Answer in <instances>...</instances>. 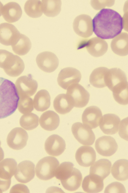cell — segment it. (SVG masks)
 Wrapping results in <instances>:
<instances>
[{"mask_svg":"<svg viewBox=\"0 0 128 193\" xmlns=\"http://www.w3.org/2000/svg\"><path fill=\"white\" fill-rule=\"evenodd\" d=\"M93 31L98 37L104 39H112L120 33L123 28V20L115 11L103 9L92 20Z\"/></svg>","mask_w":128,"mask_h":193,"instance_id":"cell-1","label":"cell"},{"mask_svg":"<svg viewBox=\"0 0 128 193\" xmlns=\"http://www.w3.org/2000/svg\"><path fill=\"white\" fill-rule=\"evenodd\" d=\"M19 99L14 84L8 80L0 77V119L6 118L15 112Z\"/></svg>","mask_w":128,"mask_h":193,"instance_id":"cell-2","label":"cell"},{"mask_svg":"<svg viewBox=\"0 0 128 193\" xmlns=\"http://www.w3.org/2000/svg\"><path fill=\"white\" fill-rule=\"evenodd\" d=\"M0 67L12 77L20 75L23 71L24 65L18 56L5 50L0 49Z\"/></svg>","mask_w":128,"mask_h":193,"instance_id":"cell-3","label":"cell"},{"mask_svg":"<svg viewBox=\"0 0 128 193\" xmlns=\"http://www.w3.org/2000/svg\"><path fill=\"white\" fill-rule=\"evenodd\" d=\"M106 86L112 92L113 94H117L128 89L126 75L118 68L108 69L106 76Z\"/></svg>","mask_w":128,"mask_h":193,"instance_id":"cell-4","label":"cell"},{"mask_svg":"<svg viewBox=\"0 0 128 193\" xmlns=\"http://www.w3.org/2000/svg\"><path fill=\"white\" fill-rule=\"evenodd\" d=\"M59 165V162L56 158L44 157L40 160L36 165V175L41 180H50L54 176L55 171Z\"/></svg>","mask_w":128,"mask_h":193,"instance_id":"cell-5","label":"cell"},{"mask_svg":"<svg viewBox=\"0 0 128 193\" xmlns=\"http://www.w3.org/2000/svg\"><path fill=\"white\" fill-rule=\"evenodd\" d=\"M17 163L12 158H6L0 162V190L5 191L10 188L12 177L17 169Z\"/></svg>","mask_w":128,"mask_h":193,"instance_id":"cell-6","label":"cell"},{"mask_svg":"<svg viewBox=\"0 0 128 193\" xmlns=\"http://www.w3.org/2000/svg\"><path fill=\"white\" fill-rule=\"evenodd\" d=\"M67 89L66 94L74 107L82 108L88 102L90 94L81 85L78 83L73 84Z\"/></svg>","mask_w":128,"mask_h":193,"instance_id":"cell-7","label":"cell"},{"mask_svg":"<svg viewBox=\"0 0 128 193\" xmlns=\"http://www.w3.org/2000/svg\"><path fill=\"white\" fill-rule=\"evenodd\" d=\"M15 86L19 98L30 97L36 91L38 84L30 74L18 78L15 83Z\"/></svg>","mask_w":128,"mask_h":193,"instance_id":"cell-8","label":"cell"},{"mask_svg":"<svg viewBox=\"0 0 128 193\" xmlns=\"http://www.w3.org/2000/svg\"><path fill=\"white\" fill-rule=\"evenodd\" d=\"M71 130L75 138L81 144L91 145L94 143L95 136L93 131L82 123H74L72 125Z\"/></svg>","mask_w":128,"mask_h":193,"instance_id":"cell-9","label":"cell"},{"mask_svg":"<svg viewBox=\"0 0 128 193\" xmlns=\"http://www.w3.org/2000/svg\"><path fill=\"white\" fill-rule=\"evenodd\" d=\"M85 47L89 53L95 57L101 56L107 51L108 44L104 40L95 37L86 41L80 42L78 49Z\"/></svg>","mask_w":128,"mask_h":193,"instance_id":"cell-10","label":"cell"},{"mask_svg":"<svg viewBox=\"0 0 128 193\" xmlns=\"http://www.w3.org/2000/svg\"><path fill=\"white\" fill-rule=\"evenodd\" d=\"M81 78L80 72L76 69L68 67L62 69L57 78L58 85L63 89H67L70 85L78 83Z\"/></svg>","mask_w":128,"mask_h":193,"instance_id":"cell-11","label":"cell"},{"mask_svg":"<svg viewBox=\"0 0 128 193\" xmlns=\"http://www.w3.org/2000/svg\"><path fill=\"white\" fill-rule=\"evenodd\" d=\"M73 27L76 33L83 38L88 37L93 33L92 19L87 15H81L76 17L74 20Z\"/></svg>","mask_w":128,"mask_h":193,"instance_id":"cell-12","label":"cell"},{"mask_svg":"<svg viewBox=\"0 0 128 193\" xmlns=\"http://www.w3.org/2000/svg\"><path fill=\"white\" fill-rule=\"evenodd\" d=\"M36 61L39 68L47 73L54 71L59 64L58 60L56 56L53 53L49 51L44 52L38 54Z\"/></svg>","mask_w":128,"mask_h":193,"instance_id":"cell-13","label":"cell"},{"mask_svg":"<svg viewBox=\"0 0 128 193\" xmlns=\"http://www.w3.org/2000/svg\"><path fill=\"white\" fill-rule=\"evenodd\" d=\"M28 138L27 132L20 127L12 129L8 136L6 141L8 146L14 150H19L26 145Z\"/></svg>","mask_w":128,"mask_h":193,"instance_id":"cell-14","label":"cell"},{"mask_svg":"<svg viewBox=\"0 0 128 193\" xmlns=\"http://www.w3.org/2000/svg\"><path fill=\"white\" fill-rule=\"evenodd\" d=\"M95 148L100 155L105 156H110L117 150L118 145L115 139L109 136H104L96 140Z\"/></svg>","mask_w":128,"mask_h":193,"instance_id":"cell-15","label":"cell"},{"mask_svg":"<svg viewBox=\"0 0 128 193\" xmlns=\"http://www.w3.org/2000/svg\"><path fill=\"white\" fill-rule=\"evenodd\" d=\"M35 176V165L32 161L24 160L18 164L14 177L19 182L26 183L31 180Z\"/></svg>","mask_w":128,"mask_h":193,"instance_id":"cell-16","label":"cell"},{"mask_svg":"<svg viewBox=\"0 0 128 193\" xmlns=\"http://www.w3.org/2000/svg\"><path fill=\"white\" fill-rule=\"evenodd\" d=\"M64 140L59 135L54 134L49 136L46 140L44 148L49 155L56 156L62 154L66 149Z\"/></svg>","mask_w":128,"mask_h":193,"instance_id":"cell-17","label":"cell"},{"mask_svg":"<svg viewBox=\"0 0 128 193\" xmlns=\"http://www.w3.org/2000/svg\"><path fill=\"white\" fill-rule=\"evenodd\" d=\"M102 117L100 109L96 106H91L86 108L84 111L82 120L84 125L90 129H94L99 125Z\"/></svg>","mask_w":128,"mask_h":193,"instance_id":"cell-18","label":"cell"},{"mask_svg":"<svg viewBox=\"0 0 128 193\" xmlns=\"http://www.w3.org/2000/svg\"><path fill=\"white\" fill-rule=\"evenodd\" d=\"M20 33L12 24L7 23L0 24V43L8 46L12 45Z\"/></svg>","mask_w":128,"mask_h":193,"instance_id":"cell-19","label":"cell"},{"mask_svg":"<svg viewBox=\"0 0 128 193\" xmlns=\"http://www.w3.org/2000/svg\"><path fill=\"white\" fill-rule=\"evenodd\" d=\"M75 156L80 165L87 167L94 163L96 159V154L94 150L92 147L82 146L77 150Z\"/></svg>","mask_w":128,"mask_h":193,"instance_id":"cell-20","label":"cell"},{"mask_svg":"<svg viewBox=\"0 0 128 193\" xmlns=\"http://www.w3.org/2000/svg\"><path fill=\"white\" fill-rule=\"evenodd\" d=\"M120 121V119L117 115L113 114H107L103 116L99 125L104 133L112 135L118 132Z\"/></svg>","mask_w":128,"mask_h":193,"instance_id":"cell-21","label":"cell"},{"mask_svg":"<svg viewBox=\"0 0 128 193\" xmlns=\"http://www.w3.org/2000/svg\"><path fill=\"white\" fill-rule=\"evenodd\" d=\"M2 14L4 20L8 22L13 23L18 21L21 18L22 11L18 3L11 2L3 6Z\"/></svg>","mask_w":128,"mask_h":193,"instance_id":"cell-22","label":"cell"},{"mask_svg":"<svg viewBox=\"0 0 128 193\" xmlns=\"http://www.w3.org/2000/svg\"><path fill=\"white\" fill-rule=\"evenodd\" d=\"M39 123L41 127L44 130L52 131L58 126L60 122L58 115L55 112L48 110L43 113L39 119Z\"/></svg>","mask_w":128,"mask_h":193,"instance_id":"cell-23","label":"cell"},{"mask_svg":"<svg viewBox=\"0 0 128 193\" xmlns=\"http://www.w3.org/2000/svg\"><path fill=\"white\" fill-rule=\"evenodd\" d=\"M103 180L96 176L89 174L84 178L82 185L83 190L88 193H97L104 188Z\"/></svg>","mask_w":128,"mask_h":193,"instance_id":"cell-24","label":"cell"},{"mask_svg":"<svg viewBox=\"0 0 128 193\" xmlns=\"http://www.w3.org/2000/svg\"><path fill=\"white\" fill-rule=\"evenodd\" d=\"M111 166V163L108 160L99 159L91 166L90 174L96 176L104 180L110 174Z\"/></svg>","mask_w":128,"mask_h":193,"instance_id":"cell-25","label":"cell"},{"mask_svg":"<svg viewBox=\"0 0 128 193\" xmlns=\"http://www.w3.org/2000/svg\"><path fill=\"white\" fill-rule=\"evenodd\" d=\"M128 37L127 33L122 32L112 40L111 47L114 53L121 56L128 55Z\"/></svg>","mask_w":128,"mask_h":193,"instance_id":"cell-26","label":"cell"},{"mask_svg":"<svg viewBox=\"0 0 128 193\" xmlns=\"http://www.w3.org/2000/svg\"><path fill=\"white\" fill-rule=\"evenodd\" d=\"M82 179V175L80 171L74 168L70 175L65 179L60 181L65 189L70 191H74L80 187Z\"/></svg>","mask_w":128,"mask_h":193,"instance_id":"cell-27","label":"cell"},{"mask_svg":"<svg viewBox=\"0 0 128 193\" xmlns=\"http://www.w3.org/2000/svg\"><path fill=\"white\" fill-rule=\"evenodd\" d=\"M128 160L122 159L116 161L112 165L111 169L113 177L117 180L124 181L128 179Z\"/></svg>","mask_w":128,"mask_h":193,"instance_id":"cell-28","label":"cell"},{"mask_svg":"<svg viewBox=\"0 0 128 193\" xmlns=\"http://www.w3.org/2000/svg\"><path fill=\"white\" fill-rule=\"evenodd\" d=\"M50 97L46 90L42 89L38 91L34 96L33 103L36 110L43 112L47 109L50 104Z\"/></svg>","mask_w":128,"mask_h":193,"instance_id":"cell-29","label":"cell"},{"mask_svg":"<svg viewBox=\"0 0 128 193\" xmlns=\"http://www.w3.org/2000/svg\"><path fill=\"white\" fill-rule=\"evenodd\" d=\"M53 106L56 111L61 114L70 112L74 107L68 97L64 94H60L55 98Z\"/></svg>","mask_w":128,"mask_h":193,"instance_id":"cell-30","label":"cell"},{"mask_svg":"<svg viewBox=\"0 0 128 193\" xmlns=\"http://www.w3.org/2000/svg\"><path fill=\"white\" fill-rule=\"evenodd\" d=\"M108 69L105 67H100L95 69L90 77V84L93 86L101 88L106 86V76Z\"/></svg>","mask_w":128,"mask_h":193,"instance_id":"cell-31","label":"cell"},{"mask_svg":"<svg viewBox=\"0 0 128 193\" xmlns=\"http://www.w3.org/2000/svg\"><path fill=\"white\" fill-rule=\"evenodd\" d=\"M31 46V42L29 39L25 35L21 33L12 45L13 51L20 56L27 54L30 50Z\"/></svg>","mask_w":128,"mask_h":193,"instance_id":"cell-32","label":"cell"},{"mask_svg":"<svg viewBox=\"0 0 128 193\" xmlns=\"http://www.w3.org/2000/svg\"><path fill=\"white\" fill-rule=\"evenodd\" d=\"M43 12L46 16L54 17L58 15L61 10L60 0H42Z\"/></svg>","mask_w":128,"mask_h":193,"instance_id":"cell-33","label":"cell"},{"mask_svg":"<svg viewBox=\"0 0 128 193\" xmlns=\"http://www.w3.org/2000/svg\"><path fill=\"white\" fill-rule=\"evenodd\" d=\"M26 13L29 17L33 18L39 17L43 13L42 2L40 0H28L24 5Z\"/></svg>","mask_w":128,"mask_h":193,"instance_id":"cell-34","label":"cell"},{"mask_svg":"<svg viewBox=\"0 0 128 193\" xmlns=\"http://www.w3.org/2000/svg\"><path fill=\"white\" fill-rule=\"evenodd\" d=\"M38 117L32 113L24 114L21 117L20 121L21 126L27 130H33L38 125Z\"/></svg>","mask_w":128,"mask_h":193,"instance_id":"cell-35","label":"cell"},{"mask_svg":"<svg viewBox=\"0 0 128 193\" xmlns=\"http://www.w3.org/2000/svg\"><path fill=\"white\" fill-rule=\"evenodd\" d=\"M74 164L70 162H64L60 164L56 169L54 176L61 181L66 179L70 174L74 168Z\"/></svg>","mask_w":128,"mask_h":193,"instance_id":"cell-36","label":"cell"},{"mask_svg":"<svg viewBox=\"0 0 128 193\" xmlns=\"http://www.w3.org/2000/svg\"><path fill=\"white\" fill-rule=\"evenodd\" d=\"M33 105L32 99L30 97L19 98L18 109L22 113L25 114L30 113L34 110Z\"/></svg>","mask_w":128,"mask_h":193,"instance_id":"cell-37","label":"cell"},{"mask_svg":"<svg viewBox=\"0 0 128 193\" xmlns=\"http://www.w3.org/2000/svg\"><path fill=\"white\" fill-rule=\"evenodd\" d=\"M123 185L118 182H114L108 184L106 188L104 193H126Z\"/></svg>","mask_w":128,"mask_h":193,"instance_id":"cell-38","label":"cell"},{"mask_svg":"<svg viewBox=\"0 0 128 193\" xmlns=\"http://www.w3.org/2000/svg\"><path fill=\"white\" fill-rule=\"evenodd\" d=\"M118 133L121 137L128 141V117L121 121Z\"/></svg>","mask_w":128,"mask_h":193,"instance_id":"cell-39","label":"cell"},{"mask_svg":"<svg viewBox=\"0 0 128 193\" xmlns=\"http://www.w3.org/2000/svg\"><path fill=\"white\" fill-rule=\"evenodd\" d=\"M29 191L27 187L24 184H18L14 186L11 189L10 192H26Z\"/></svg>","mask_w":128,"mask_h":193,"instance_id":"cell-40","label":"cell"},{"mask_svg":"<svg viewBox=\"0 0 128 193\" xmlns=\"http://www.w3.org/2000/svg\"><path fill=\"white\" fill-rule=\"evenodd\" d=\"M1 143L0 141V162L3 159L4 157V153L3 150L0 147Z\"/></svg>","mask_w":128,"mask_h":193,"instance_id":"cell-41","label":"cell"},{"mask_svg":"<svg viewBox=\"0 0 128 193\" xmlns=\"http://www.w3.org/2000/svg\"><path fill=\"white\" fill-rule=\"evenodd\" d=\"M3 7V5L2 3L0 1V17L1 16L2 8Z\"/></svg>","mask_w":128,"mask_h":193,"instance_id":"cell-42","label":"cell"}]
</instances>
